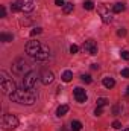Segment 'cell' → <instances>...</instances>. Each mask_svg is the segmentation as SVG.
Returning <instances> with one entry per match:
<instances>
[{
	"mask_svg": "<svg viewBox=\"0 0 129 131\" xmlns=\"http://www.w3.org/2000/svg\"><path fill=\"white\" fill-rule=\"evenodd\" d=\"M9 99L12 102H18V104H23V105H32L36 101V95L31 90H26V89H23V90L17 89V92L9 95Z\"/></svg>",
	"mask_w": 129,
	"mask_h": 131,
	"instance_id": "obj_1",
	"label": "cell"
},
{
	"mask_svg": "<svg viewBox=\"0 0 129 131\" xmlns=\"http://www.w3.org/2000/svg\"><path fill=\"white\" fill-rule=\"evenodd\" d=\"M46 49H49V47L44 46V44H41L40 41H33V40L26 44V53L29 57H32V58H35L36 55H40L41 52H44Z\"/></svg>",
	"mask_w": 129,
	"mask_h": 131,
	"instance_id": "obj_2",
	"label": "cell"
},
{
	"mask_svg": "<svg viewBox=\"0 0 129 131\" xmlns=\"http://www.w3.org/2000/svg\"><path fill=\"white\" fill-rule=\"evenodd\" d=\"M36 81H38V75L36 72H28L23 78V87L26 90H32L33 87L36 85Z\"/></svg>",
	"mask_w": 129,
	"mask_h": 131,
	"instance_id": "obj_3",
	"label": "cell"
},
{
	"mask_svg": "<svg viewBox=\"0 0 129 131\" xmlns=\"http://www.w3.org/2000/svg\"><path fill=\"white\" fill-rule=\"evenodd\" d=\"M0 87H2V92L5 95H12L14 92H17V85L15 82L11 79V78H6V79H0Z\"/></svg>",
	"mask_w": 129,
	"mask_h": 131,
	"instance_id": "obj_4",
	"label": "cell"
},
{
	"mask_svg": "<svg viewBox=\"0 0 129 131\" xmlns=\"http://www.w3.org/2000/svg\"><path fill=\"white\" fill-rule=\"evenodd\" d=\"M12 72L17 73V75H26V73L31 72V70H29V66H28V63H26L24 60L18 58V60H15L14 64H12Z\"/></svg>",
	"mask_w": 129,
	"mask_h": 131,
	"instance_id": "obj_5",
	"label": "cell"
},
{
	"mask_svg": "<svg viewBox=\"0 0 129 131\" xmlns=\"http://www.w3.org/2000/svg\"><path fill=\"white\" fill-rule=\"evenodd\" d=\"M2 125L5 130H15L18 127V119L14 114H5L2 119Z\"/></svg>",
	"mask_w": 129,
	"mask_h": 131,
	"instance_id": "obj_6",
	"label": "cell"
},
{
	"mask_svg": "<svg viewBox=\"0 0 129 131\" xmlns=\"http://www.w3.org/2000/svg\"><path fill=\"white\" fill-rule=\"evenodd\" d=\"M97 11H99V14H100V17H102L103 23H111V21H112V14L109 12V9H108L105 5H99V6H97Z\"/></svg>",
	"mask_w": 129,
	"mask_h": 131,
	"instance_id": "obj_7",
	"label": "cell"
},
{
	"mask_svg": "<svg viewBox=\"0 0 129 131\" xmlns=\"http://www.w3.org/2000/svg\"><path fill=\"white\" fill-rule=\"evenodd\" d=\"M82 49H84L87 53H90V55H97V44L93 41V40L85 41L84 46H82Z\"/></svg>",
	"mask_w": 129,
	"mask_h": 131,
	"instance_id": "obj_8",
	"label": "cell"
},
{
	"mask_svg": "<svg viewBox=\"0 0 129 131\" xmlns=\"http://www.w3.org/2000/svg\"><path fill=\"white\" fill-rule=\"evenodd\" d=\"M73 95H74V99H76V102H85L87 101V93H85V90L84 89H81V87H76L74 90H73Z\"/></svg>",
	"mask_w": 129,
	"mask_h": 131,
	"instance_id": "obj_9",
	"label": "cell"
},
{
	"mask_svg": "<svg viewBox=\"0 0 129 131\" xmlns=\"http://www.w3.org/2000/svg\"><path fill=\"white\" fill-rule=\"evenodd\" d=\"M41 82L44 84V85H49V84H52L53 82V73L50 72V70H44L43 73H41Z\"/></svg>",
	"mask_w": 129,
	"mask_h": 131,
	"instance_id": "obj_10",
	"label": "cell"
},
{
	"mask_svg": "<svg viewBox=\"0 0 129 131\" xmlns=\"http://www.w3.org/2000/svg\"><path fill=\"white\" fill-rule=\"evenodd\" d=\"M23 6H24V2H21V0H15V2L11 5V11H12V12L23 11Z\"/></svg>",
	"mask_w": 129,
	"mask_h": 131,
	"instance_id": "obj_11",
	"label": "cell"
},
{
	"mask_svg": "<svg viewBox=\"0 0 129 131\" xmlns=\"http://www.w3.org/2000/svg\"><path fill=\"white\" fill-rule=\"evenodd\" d=\"M67 113H68V105H59L58 110H56V116H58V117H62Z\"/></svg>",
	"mask_w": 129,
	"mask_h": 131,
	"instance_id": "obj_12",
	"label": "cell"
},
{
	"mask_svg": "<svg viewBox=\"0 0 129 131\" xmlns=\"http://www.w3.org/2000/svg\"><path fill=\"white\" fill-rule=\"evenodd\" d=\"M103 85H105L106 89H112V87L115 85V81H114L111 76H106V78H103Z\"/></svg>",
	"mask_w": 129,
	"mask_h": 131,
	"instance_id": "obj_13",
	"label": "cell"
},
{
	"mask_svg": "<svg viewBox=\"0 0 129 131\" xmlns=\"http://www.w3.org/2000/svg\"><path fill=\"white\" fill-rule=\"evenodd\" d=\"M33 8H35V3H33L32 0H29V2H24L23 12H31V11H33Z\"/></svg>",
	"mask_w": 129,
	"mask_h": 131,
	"instance_id": "obj_14",
	"label": "cell"
},
{
	"mask_svg": "<svg viewBox=\"0 0 129 131\" xmlns=\"http://www.w3.org/2000/svg\"><path fill=\"white\" fill-rule=\"evenodd\" d=\"M125 9H126L125 3H115V5L112 6V11H114V12H117V14H119V12H123Z\"/></svg>",
	"mask_w": 129,
	"mask_h": 131,
	"instance_id": "obj_15",
	"label": "cell"
},
{
	"mask_svg": "<svg viewBox=\"0 0 129 131\" xmlns=\"http://www.w3.org/2000/svg\"><path fill=\"white\" fill-rule=\"evenodd\" d=\"M61 78H62V81H64V82H70V81H71V78H73V73H71L70 70H65Z\"/></svg>",
	"mask_w": 129,
	"mask_h": 131,
	"instance_id": "obj_16",
	"label": "cell"
},
{
	"mask_svg": "<svg viewBox=\"0 0 129 131\" xmlns=\"http://www.w3.org/2000/svg\"><path fill=\"white\" fill-rule=\"evenodd\" d=\"M12 35L11 34H0V41H3V43H9V41H12Z\"/></svg>",
	"mask_w": 129,
	"mask_h": 131,
	"instance_id": "obj_17",
	"label": "cell"
},
{
	"mask_svg": "<svg viewBox=\"0 0 129 131\" xmlns=\"http://www.w3.org/2000/svg\"><path fill=\"white\" fill-rule=\"evenodd\" d=\"M62 8H64V12H65V14H70V12L74 9V5H73V3H65Z\"/></svg>",
	"mask_w": 129,
	"mask_h": 131,
	"instance_id": "obj_18",
	"label": "cell"
},
{
	"mask_svg": "<svg viewBox=\"0 0 129 131\" xmlns=\"http://www.w3.org/2000/svg\"><path fill=\"white\" fill-rule=\"evenodd\" d=\"M84 9H87V11H91V9H94V3H93L91 0H87V2H84Z\"/></svg>",
	"mask_w": 129,
	"mask_h": 131,
	"instance_id": "obj_19",
	"label": "cell"
},
{
	"mask_svg": "<svg viewBox=\"0 0 129 131\" xmlns=\"http://www.w3.org/2000/svg\"><path fill=\"white\" fill-rule=\"evenodd\" d=\"M81 128H82V124H81L79 121H73V122H71V130L79 131Z\"/></svg>",
	"mask_w": 129,
	"mask_h": 131,
	"instance_id": "obj_20",
	"label": "cell"
},
{
	"mask_svg": "<svg viewBox=\"0 0 129 131\" xmlns=\"http://www.w3.org/2000/svg\"><path fill=\"white\" fill-rule=\"evenodd\" d=\"M108 104V99L106 98H99L97 99V107H105Z\"/></svg>",
	"mask_w": 129,
	"mask_h": 131,
	"instance_id": "obj_21",
	"label": "cell"
},
{
	"mask_svg": "<svg viewBox=\"0 0 129 131\" xmlns=\"http://www.w3.org/2000/svg\"><path fill=\"white\" fill-rule=\"evenodd\" d=\"M81 79H82V82H85V84H90V82L93 81L90 75H82V76H81Z\"/></svg>",
	"mask_w": 129,
	"mask_h": 131,
	"instance_id": "obj_22",
	"label": "cell"
},
{
	"mask_svg": "<svg viewBox=\"0 0 129 131\" xmlns=\"http://www.w3.org/2000/svg\"><path fill=\"white\" fill-rule=\"evenodd\" d=\"M120 111H122V105H114V107H112V114H114V116H117Z\"/></svg>",
	"mask_w": 129,
	"mask_h": 131,
	"instance_id": "obj_23",
	"label": "cell"
},
{
	"mask_svg": "<svg viewBox=\"0 0 129 131\" xmlns=\"http://www.w3.org/2000/svg\"><path fill=\"white\" fill-rule=\"evenodd\" d=\"M78 50H79V47L76 44H71L70 46V53H78Z\"/></svg>",
	"mask_w": 129,
	"mask_h": 131,
	"instance_id": "obj_24",
	"label": "cell"
},
{
	"mask_svg": "<svg viewBox=\"0 0 129 131\" xmlns=\"http://www.w3.org/2000/svg\"><path fill=\"white\" fill-rule=\"evenodd\" d=\"M43 32V29H41V28H35V29H32V31H31V35H36V34H41Z\"/></svg>",
	"mask_w": 129,
	"mask_h": 131,
	"instance_id": "obj_25",
	"label": "cell"
},
{
	"mask_svg": "<svg viewBox=\"0 0 129 131\" xmlns=\"http://www.w3.org/2000/svg\"><path fill=\"white\" fill-rule=\"evenodd\" d=\"M112 128H115V130H120V128H122V124H120L119 121H114V122H112Z\"/></svg>",
	"mask_w": 129,
	"mask_h": 131,
	"instance_id": "obj_26",
	"label": "cell"
},
{
	"mask_svg": "<svg viewBox=\"0 0 129 131\" xmlns=\"http://www.w3.org/2000/svg\"><path fill=\"white\" fill-rule=\"evenodd\" d=\"M120 55H122V58H123V60L129 61V52H128V50H123V52H122Z\"/></svg>",
	"mask_w": 129,
	"mask_h": 131,
	"instance_id": "obj_27",
	"label": "cell"
},
{
	"mask_svg": "<svg viewBox=\"0 0 129 131\" xmlns=\"http://www.w3.org/2000/svg\"><path fill=\"white\" fill-rule=\"evenodd\" d=\"M117 35H119V37H125V35H126V29H123V28L119 29V31H117Z\"/></svg>",
	"mask_w": 129,
	"mask_h": 131,
	"instance_id": "obj_28",
	"label": "cell"
},
{
	"mask_svg": "<svg viewBox=\"0 0 129 131\" xmlns=\"http://www.w3.org/2000/svg\"><path fill=\"white\" fill-rule=\"evenodd\" d=\"M122 76L123 78H129V69H123L122 70Z\"/></svg>",
	"mask_w": 129,
	"mask_h": 131,
	"instance_id": "obj_29",
	"label": "cell"
},
{
	"mask_svg": "<svg viewBox=\"0 0 129 131\" xmlns=\"http://www.w3.org/2000/svg\"><path fill=\"white\" fill-rule=\"evenodd\" d=\"M94 114H96V116H100V114H102V107H96Z\"/></svg>",
	"mask_w": 129,
	"mask_h": 131,
	"instance_id": "obj_30",
	"label": "cell"
},
{
	"mask_svg": "<svg viewBox=\"0 0 129 131\" xmlns=\"http://www.w3.org/2000/svg\"><path fill=\"white\" fill-rule=\"evenodd\" d=\"M55 5L56 6H64L65 3H64V0H55Z\"/></svg>",
	"mask_w": 129,
	"mask_h": 131,
	"instance_id": "obj_31",
	"label": "cell"
},
{
	"mask_svg": "<svg viewBox=\"0 0 129 131\" xmlns=\"http://www.w3.org/2000/svg\"><path fill=\"white\" fill-rule=\"evenodd\" d=\"M5 15H6V9L2 6V8H0V17H5Z\"/></svg>",
	"mask_w": 129,
	"mask_h": 131,
	"instance_id": "obj_32",
	"label": "cell"
},
{
	"mask_svg": "<svg viewBox=\"0 0 129 131\" xmlns=\"http://www.w3.org/2000/svg\"><path fill=\"white\" fill-rule=\"evenodd\" d=\"M91 69H93V70H97V69H99V66H97V64H93V66H91Z\"/></svg>",
	"mask_w": 129,
	"mask_h": 131,
	"instance_id": "obj_33",
	"label": "cell"
},
{
	"mask_svg": "<svg viewBox=\"0 0 129 131\" xmlns=\"http://www.w3.org/2000/svg\"><path fill=\"white\" fill-rule=\"evenodd\" d=\"M126 95H128V96H129V87H128V90H126Z\"/></svg>",
	"mask_w": 129,
	"mask_h": 131,
	"instance_id": "obj_34",
	"label": "cell"
},
{
	"mask_svg": "<svg viewBox=\"0 0 129 131\" xmlns=\"http://www.w3.org/2000/svg\"><path fill=\"white\" fill-rule=\"evenodd\" d=\"M122 131H129V128H125V130H122Z\"/></svg>",
	"mask_w": 129,
	"mask_h": 131,
	"instance_id": "obj_35",
	"label": "cell"
},
{
	"mask_svg": "<svg viewBox=\"0 0 129 131\" xmlns=\"http://www.w3.org/2000/svg\"><path fill=\"white\" fill-rule=\"evenodd\" d=\"M71 131H74V130H71Z\"/></svg>",
	"mask_w": 129,
	"mask_h": 131,
	"instance_id": "obj_36",
	"label": "cell"
}]
</instances>
